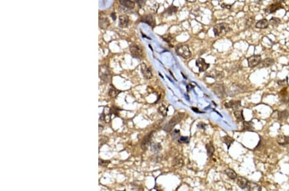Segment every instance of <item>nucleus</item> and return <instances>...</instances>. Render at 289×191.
I'll use <instances>...</instances> for the list:
<instances>
[{
  "instance_id": "14",
  "label": "nucleus",
  "mask_w": 289,
  "mask_h": 191,
  "mask_svg": "<svg viewBox=\"0 0 289 191\" xmlns=\"http://www.w3.org/2000/svg\"><path fill=\"white\" fill-rule=\"evenodd\" d=\"M141 22L145 23L146 24L149 25V26H152V27H153V28L155 26V25H156V23H155V20L154 19V17L150 14L143 16V17H141Z\"/></svg>"
},
{
  "instance_id": "44",
  "label": "nucleus",
  "mask_w": 289,
  "mask_h": 191,
  "mask_svg": "<svg viewBox=\"0 0 289 191\" xmlns=\"http://www.w3.org/2000/svg\"><path fill=\"white\" fill-rule=\"evenodd\" d=\"M221 7L223 8H226V9H231V6L230 5H228V4L223 3L221 5Z\"/></svg>"
},
{
  "instance_id": "47",
  "label": "nucleus",
  "mask_w": 289,
  "mask_h": 191,
  "mask_svg": "<svg viewBox=\"0 0 289 191\" xmlns=\"http://www.w3.org/2000/svg\"><path fill=\"white\" fill-rule=\"evenodd\" d=\"M264 1H265V0H256V3H258V4H261Z\"/></svg>"
},
{
  "instance_id": "20",
  "label": "nucleus",
  "mask_w": 289,
  "mask_h": 191,
  "mask_svg": "<svg viewBox=\"0 0 289 191\" xmlns=\"http://www.w3.org/2000/svg\"><path fill=\"white\" fill-rule=\"evenodd\" d=\"M129 23L128 17L125 15H122L119 17V26L121 28H127Z\"/></svg>"
},
{
  "instance_id": "41",
  "label": "nucleus",
  "mask_w": 289,
  "mask_h": 191,
  "mask_svg": "<svg viewBox=\"0 0 289 191\" xmlns=\"http://www.w3.org/2000/svg\"><path fill=\"white\" fill-rule=\"evenodd\" d=\"M180 133H179V130H175L174 131H173L172 133V137L173 138V139H177L179 136H180Z\"/></svg>"
},
{
  "instance_id": "31",
  "label": "nucleus",
  "mask_w": 289,
  "mask_h": 191,
  "mask_svg": "<svg viewBox=\"0 0 289 191\" xmlns=\"http://www.w3.org/2000/svg\"><path fill=\"white\" fill-rule=\"evenodd\" d=\"M234 115L235 118H237V121L241 122L244 120V117L243 115V110H236L234 112Z\"/></svg>"
},
{
  "instance_id": "25",
  "label": "nucleus",
  "mask_w": 289,
  "mask_h": 191,
  "mask_svg": "<svg viewBox=\"0 0 289 191\" xmlns=\"http://www.w3.org/2000/svg\"><path fill=\"white\" fill-rule=\"evenodd\" d=\"M119 3L128 9H133L135 7V3L131 0H119Z\"/></svg>"
},
{
  "instance_id": "43",
  "label": "nucleus",
  "mask_w": 289,
  "mask_h": 191,
  "mask_svg": "<svg viewBox=\"0 0 289 191\" xmlns=\"http://www.w3.org/2000/svg\"><path fill=\"white\" fill-rule=\"evenodd\" d=\"M110 163V162L109 161H104V160H102L100 159L99 160V164L100 166H107L108 165V163Z\"/></svg>"
},
{
  "instance_id": "42",
  "label": "nucleus",
  "mask_w": 289,
  "mask_h": 191,
  "mask_svg": "<svg viewBox=\"0 0 289 191\" xmlns=\"http://www.w3.org/2000/svg\"><path fill=\"white\" fill-rule=\"evenodd\" d=\"M136 2H137V4H138V5H139L140 7H143L145 5L146 1H145V0H137Z\"/></svg>"
},
{
  "instance_id": "5",
  "label": "nucleus",
  "mask_w": 289,
  "mask_h": 191,
  "mask_svg": "<svg viewBox=\"0 0 289 191\" xmlns=\"http://www.w3.org/2000/svg\"><path fill=\"white\" fill-rule=\"evenodd\" d=\"M213 91L219 99H223L227 95V88L223 84H215L213 87Z\"/></svg>"
},
{
  "instance_id": "37",
  "label": "nucleus",
  "mask_w": 289,
  "mask_h": 191,
  "mask_svg": "<svg viewBox=\"0 0 289 191\" xmlns=\"http://www.w3.org/2000/svg\"><path fill=\"white\" fill-rule=\"evenodd\" d=\"M161 38L164 40V41L168 43H170L172 41V40H173V37L172 36V35L170 34H165V35H163L161 36Z\"/></svg>"
},
{
  "instance_id": "19",
  "label": "nucleus",
  "mask_w": 289,
  "mask_h": 191,
  "mask_svg": "<svg viewBox=\"0 0 289 191\" xmlns=\"http://www.w3.org/2000/svg\"><path fill=\"white\" fill-rule=\"evenodd\" d=\"M208 77H210L211 78L215 79H222V78H224V73L222 72H220V71L217 70H213L211 71V72L207 75Z\"/></svg>"
},
{
  "instance_id": "8",
  "label": "nucleus",
  "mask_w": 289,
  "mask_h": 191,
  "mask_svg": "<svg viewBox=\"0 0 289 191\" xmlns=\"http://www.w3.org/2000/svg\"><path fill=\"white\" fill-rule=\"evenodd\" d=\"M99 76L100 79L102 81L107 82L109 81L111 75H110V71L108 66H101L99 68Z\"/></svg>"
},
{
  "instance_id": "27",
  "label": "nucleus",
  "mask_w": 289,
  "mask_h": 191,
  "mask_svg": "<svg viewBox=\"0 0 289 191\" xmlns=\"http://www.w3.org/2000/svg\"><path fill=\"white\" fill-rule=\"evenodd\" d=\"M222 141H223L224 143H225L226 144L227 147H228V149H229V148L231 147V145H232L233 143L234 142V139H233V138H231V136H228V135L222 137Z\"/></svg>"
},
{
  "instance_id": "34",
  "label": "nucleus",
  "mask_w": 289,
  "mask_h": 191,
  "mask_svg": "<svg viewBox=\"0 0 289 191\" xmlns=\"http://www.w3.org/2000/svg\"><path fill=\"white\" fill-rule=\"evenodd\" d=\"M158 112L160 114L163 115V117H167V113H168V108H167V107H166L165 106L162 104L159 107Z\"/></svg>"
},
{
  "instance_id": "18",
  "label": "nucleus",
  "mask_w": 289,
  "mask_h": 191,
  "mask_svg": "<svg viewBox=\"0 0 289 191\" xmlns=\"http://www.w3.org/2000/svg\"><path fill=\"white\" fill-rule=\"evenodd\" d=\"M277 143L282 146H287L289 145V136L280 135L276 138Z\"/></svg>"
},
{
  "instance_id": "13",
  "label": "nucleus",
  "mask_w": 289,
  "mask_h": 191,
  "mask_svg": "<svg viewBox=\"0 0 289 191\" xmlns=\"http://www.w3.org/2000/svg\"><path fill=\"white\" fill-rule=\"evenodd\" d=\"M184 166V160L181 155H178L173 159L172 162V166L175 169H179Z\"/></svg>"
},
{
  "instance_id": "45",
  "label": "nucleus",
  "mask_w": 289,
  "mask_h": 191,
  "mask_svg": "<svg viewBox=\"0 0 289 191\" xmlns=\"http://www.w3.org/2000/svg\"><path fill=\"white\" fill-rule=\"evenodd\" d=\"M285 1V0H273V2H278V3H283Z\"/></svg>"
},
{
  "instance_id": "3",
  "label": "nucleus",
  "mask_w": 289,
  "mask_h": 191,
  "mask_svg": "<svg viewBox=\"0 0 289 191\" xmlns=\"http://www.w3.org/2000/svg\"><path fill=\"white\" fill-rule=\"evenodd\" d=\"M184 117V113H177L176 115L172 117V118L169 121L167 125L164 126V130L167 132L170 131L172 129L177 125L182 119Z\"/></svg>"
},
{
  "instance_id": "30",
  "label": "nucleus",
  "mask_w": 289,
  "mask_h": 191,
  "mask_svg": "<svg viewBox=\"0 0 289 191\" xmlns=\"http://www.w3.org/2000/svg\"><path fill=\"white\" fill-rule=\"evenodd\" d=\"M207 154L209 157H211L215 152V148L211 143H209L206 145Z\"/></svg>"
},
{
  "instance_id": "48",
  "label": "nucleus",
  "mask_w": 289,
  "mask_h": 191,
  "mask_svg": "<svg viewBox=\"0 0 289 191\" xmlns=\"http://www.w3.org/2000/svg\"><path fill=\"white\" fill-rule=\"evenodd\" d=\"M186 1H188V2H190V3H193L195 1H196L197 0H186Z\"/></svg>"
},
{
  "instance_id": "1",
  "label": "nucleus",
  "mask_w": 289,
  "mask_h": 191,
  "mask_svg": "<svg viewBox=\"0 0 289 191\" xmlns=\"http://www.w3.org/2000/svg\"><path fill=\"white\" fill-rule=\"evenodd\" d=\"M231 30L230 26L227 23H220L213 26V32L215 36H223Z\"/></svg>"
},
{
  "instance_id": "32",
  "label": "nucleus",
  "mask_w": 289,
  "mask_h": 191,
  "mask_svg": "<svg viewBox=\"0 0 289 191\" xmlns=\"http://www.w3.org/2000/svg\"><path fill=\"white\" fill-rule=\"evenodd\" d=\"M243 130L245 131H252L254 130V127H253V124L251 122L244 121L243 123Z\"/></svg>"
},
{
  "instance_id": "38",
  "label": "nucleus",
  "mask_w": 289,
  "mask_h": 191,
  "mask_svg": "<svg viewBox=\"0 0 289 191\" xmlns=\"http://www.w3.org/2000/svg\"><path fill=\"white\" fill-rule=\"evenodd\" d=\"M277 84L279 86H285L288 84V77H287L285 79L283 80H279V81H277Z\"/></svg>"
},
{
  "instance_id": "23",
  "label": "nucleus",
  "mask_w": 289,
  "mask_h": 191,
  "mask_svg": "<svg viewBox=\"0 0 289 191\" xmlns=\"http://www.w3.org/2000/svg\"><path fill=\"white\" fill-rule=\"evenodd\" d=\"M237 178V185L240 188H241L242 189H244L247 188V185L248 183V180H247L246 178L242 177V176H238Z\"/></svg>"
},
{
  "instance_id": "22",
  "label": "nucleus",
  "mask_w": 289,
  "mask_h": 191,
  "mask_svg": "<svg viewBox=\"0 0 289 191\" xmlns=\"http://www.w3.org/2000/svg\"><path fill=\"white\" fill-rule=\"evenodd\" d=\"M275 63L274 59L273 58H266L263 61H261L260 64H259L260 68H268L270 66H273Z\"/></svg>"
},
{
  "instance_id": "39",
  "label": "nucleus",
  "mask_w": 289,
  "mask_h": 191,
  "mask_svg": "<svg viewBox=\"0 0 289 191\" xmlns=\"http://www.w3.org/2000/svg\"><path fill=\"white\" fill-rule=\"evenodd\" d=\"M189 141V139H188V137H186V136H181L179 138V139H178V142H179V143H188Z\"/></svg>"
},
{
  "instance_id": "35",
  "label": "nucleus",
  "mask_w": 289,
  "mask_h": 191,
  "mask_svg": "<svg viewBox=\"0 0 289 191\" xmlns=\"http://www.w3.org/2000/svg\"><path fill=\"white\" fill-rule=\"evenodd\" d=\"M119 92L120 91H118V90H116V89L112 86L110 88V90L109 91V95L111 97H112V98H114V97H116L118 95V94Z\"/></svg>"
},
{
  "instance_id": "16",
  "label": "nucleus",
  "mask_w": 289,
  "mask_h": 191,
  "mask_svg": "<svg viewBox=\"0 0 289 191\" xmlns=\"http://www.w3.org/2000/svg\"><path fill=\"white\" fill-rule=\"evenodd\" d=\"M154 132L149 133V134L144 138L143 141H142L141 147L143 150L147 149V148L149 147V145H150L151 140H152V135H153L152 134Z\"/></svg>"
},
{
  "instance_id": "17",
  "label": "nucleus",
  "mask_w": 289,
  "mask_h": 191,
  "mask_svg": "<svg viewBox=\"0 0 289 191\" xmlns=\"http://www.w3.org/2000/svg\"><path fill=\"white\" fill-rule=\"evenodd\" d=\"M141 70L142 74L146 79H150L152 77V73L151 70L149 68V67L145 63H142L141 64Z\"/></svg>"
},
{
  "instance_id": "24",
  "label": "nucleus",
  "mask_w": 289,
  "mask_h": 191,
  "mask_svg": "<svg viewBox=\"0 0 289 191\" xmlns=\"http://www.w3.org/2000/svg\"><path fill=\"white\" fill-rule=\"evenodd\" d=\"M247 189L249 190H256V191H260L261 190V187L255 182H253L251 181H248V183L247 185Z\"/></svg>"
},
{
  "instance_id": "46",
  "label": "nucleus",
  "mask_w": 289,
  "mask_h": 191,
  "mask_svg": "<svg viewBox=\"0 0 289 191\" xmlns=\"http://www.w3.org/2000/svg\"><path fill=\"white\" fill-rule=\"evenodd\" d=\"M111 17H113V20H116V14H115V13H113V14H111Z\"/></svg>"
},
{
  "instance_id": "9",
  "label": "nucleus",
  "mask_w": 289,
  "mask_h": 191,
  "mask_svg": "<svg viewBox=\"0 0 289 191\" xmlns=\"http://www.w3.org/2000/svg\"><path fill=\"white\" fill-rule=\"evenodd\" d=\"M247 60L249 67L252 68L260 64L261 61V57L260 55H253L249 57Z\"/></svg>"
},
{
  "instance_id": "36",
  "label": "nucleus",
  "mask_w": 289,
  "mask_h": 191,
  "mask_svg": "<svg viewBox=\"0 0 289 191\" xmlns=\"http://www.w3.org/2000/svg\"><path fill=\"white\" fill-rule=\"evenodd\" d=\"M255 22V18L253 17H249L246 21V26L247 27H251Z\"/></svg>"
},
{
  "instance_id": "2",
  "label": "nucleus",
  "mask_w": 289,
  "mask_h": 191,
  "mask_svg": "<svg viewBox=\"0 0 289 191\" xmlns=\"http://www.w3.org/2000/svg\"><path fill=\"white\" fill-rule=\"evenodd\" d=\"M247 91L245 86L239 84H233L227 88V95L230 97H234L240 93H242Z\"/></svg>"
},
{
  "instance_id": "7",
  "label": "nucleus",
  "mask_w": 289,
  "mask_h": 191,
  "mask_svg": "<svg viewBox=\"0 0 289 191\" xmlns=\"http://www.w3.org/2000/svg\"><path fill=\"white\" fill-rule=\"evenodd\" d=\"M131 55L136 58L141 59L143 57L144 53L142 48L137 44H132L129 48Z\"/></svg>"
},
{
  "instance_id": "28",
  "label": "nucleus",
  "mask_w": 289,
  "mask_h": 191,
  "mask_svg": "<svg viewBox=\"0 0 289 191\" xmlns=\"http://www.w3.org/2000/svg\"><path fill=\"white\" fill-rule=\"evenodd\" d=\"M224 172H225V174L231 180H234L237 178V173L235 172L234 171H233V169H226L224 171Z\"/></svg>"
},
{
  "instance_id": "29",
  "label": "nucleus",
  "mask_w": 289,
  "mask_h": 191,
  "mask_svg": "<svg viewBox=\"0 0 289 191\" xmlns=\"http://www.w3.org/2000/svg\"><path fill=\"white\" fill-rule=\"evenodd\" d=\"M281 22H282L281 19L278 18V17H273L269 20V24L272 26L273 27L276 28L279 26V25L281 23Z\"/></svg>"
},
{
  "instance_id": "11",
  "label": "nucleus",
  "mask_w": 289,
  "mask_h": 191,
  "mask_svg": "<svg viewBox=\"0 0 289 191\" xmlns=\"http://www.w3.org/2000/svg\"><path fill=\"white\" fill-rule=\"evenodd\" d=\"M195 64H196V66L198 67L200 72H205V71L207 70L209 67H210V64L207 63L206 61L202 58H199L196 61Z\"/></svg>"
},
{
  "instance_id": "6",
  "label": "nucleus",
  "mask_w": 289,
  "mask_h": 191,
  "mask_svg": "<svg viewBox=\"0 0 289 191\" xmlns=\"http://www.w3.org/2000/svg\"><path fill=\"white\" fill-rule=\"evenodd\" d=\"M289 117V112L287 110L283 111H277L275 110L272 113L271 117L273 118V119H277L278 121L283 122L287 120Z\"/></svg>"
},
{
  "instance_id": "21",
  "label": "nucleus",
  "mask_w": 289,
  "mask_h": 191,
  "mask_svg": "<svg viewBox=\"0 0 289 191\" xmlns=\"http://www.w3.org/2000/svg\"><path fill=\"white\" fill-rule=\"evenodd\" d=\"M269 25V21L267 19H261L257 22L255 25V27L258 29H265L268 28Z\"/></svg>"
},
{
  "instance_id": "15",
  "label": "nucleus",
  "mask_w": 289,
  "mask_h": 191,
  "mask_svg": "<svg viewBox=\"0 0 289 191\" xmlns=\"http://www.w3.org/2000/svg\"><path fill=\"white\" fill-rule=\"evenodd\" d=\"M224 106L226 108L228 109H233L234 110L238 109L241 106V101L240 100H230L228 103H226L224 104Z\"/></svg>"
},
{
  "instance_id": "49",
  "label": "nucleus",
  "mask_w": 289,
  "mask_h": 191,
  "mask_svg": "<svg viewBox=\"0 0 289 191\" xmlns=\"http://www.w3.org/2000/svg\"><path fill=\"white\" fill-rule=\"evenodd\" d=\"M288 65H289V63H288Z\"/></svg>"
},
{
  "instance_id": "26",
  "label": "nucleus",
  "mask_w": 289,
  "mask_h": 191,
  "mask_svg": "<svg viewBox=\"0 0 289 191\" xmlns=\"http://www.w3.org/2000/svg\"><path fill=\"white\" fill-rule=\"evenodd\" d=\"M109 21L107 17H102L99 21L100 27L102 29H105L109 26Z\"/></svg>"
},
{
  "instance_id": "10",
  "label": "nucleus",
  "mask_w": 289,
  "mask_h": 191,
  "mask_svg": "<svg viewBox=\"0 0 289 191\" xmlns=\"http://www.w3.org/2000/svg\"><path fill=\"white\" fill-rule=\"evenodd\" d=\"M283 8V6L282 5V3L278 2H274L273 3L270 4L267 7L265 8V12L267 14H274L278 10Z\"/></svg>"
},
{
  "instance_id": "33",
  "label": "nucleus",
  "mask_w": 289,
  "mask_h": 191,
  "mask_svg": "<svg viewBox=\"0 0 289 191\" xmlns=\"http://www.w3.org/2000/svg\"><path fill=\"white\" fill-rule=\"evenodd\" d=\"M177 9H178V8H177V7H176L175 6L172 5V6L169 7L167 8V10L165 11V13H166V14H167L168 16H172V15H173V14H176L177 12Z\"/></svg>"
},
{
  "instance_id": "4",
  "label": "nucleus",
  "mask_w": 289,
  "mask_h": 191,
  "mask_svg": "<svg viewBox=\"0 0 289 191\" xmlns=\"http://www.w3.org/2000/svg\"><path fill=\"white\" fill-rule=\"evenodd\" d=\"M175 52L177 55L186 59H189L192 56V53L190 50V48L186 45H180L177 46Z\"/></svg>"
},
{
  "instance_id": "40",
  "label": "nucleus",
  "mask_w": 289,
  "mask_h": 191,
  "mask_svg": "<svg viewBox=\"0 0 289 191\" xmlns=\"http://www.w3.org/2000/svg\"><path fill=\"white\" fill-rule=\"evenodd\" d=\"M152 149L154 150V151L158 152L161 150V146L159 144H155L152 145Z\"/></svg>"
},
{
  "instance_id": "12",
  "label": "nucleus",
  "mask_w": 289,
  "mask_h": 191,
  "mask_svg": "<svg viewBox=\"0 0 289 191\" xmlns=\"http://www.w3.org/2000/svg\"><path fill=\"white\" fill-rule=\"evenodd\" d=\"M280 97V102L283 104L289 106V94L287 93V88H283V90L279 93Z\"/></svg>"
}]
</instances>
